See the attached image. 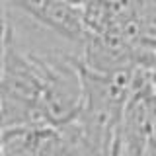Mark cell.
<instances>
[{
  "label": "cell",
  "mask_w": 156,
  "mask_h": 156,
  "mask_svg": "<svg viewBox=\"0 0 156 156\" xmlns=\"http://www.w3.org/2000/svg\"><path fill=\"white\" fill-rule=\"evenodd\" d=\"M41 94L43 78L37 62L22 51L12 33L0 62V109L4 129L41 125Z\"/></svg>",
  "instance_id": "cell-1"
},
{
  "label": "cell",
  "mask_w": 156,
  "mask_h": 156,
  "mask_svg": "<svg viewBox=\"0 0 156 156\" xmlns=\"http://www.w3.org/2000/svg\"><path fill=\"white\" fill-rule=\"evenodd\" d=\"M115 156H156V94L140 70L125 104L115 140Z\"/></svg>",
  "instance_id": "cell-2"
},
{
  "label": "cell",
  "mask_w": 156,
  "mask_h": 156,
  "mask_svg": "<svg viewBox=\"0 0 156 156\" xmlns=\"http://www.w3.org/2000/svg\"><path fill=\"white\" fill-rule=\"evenodd\" d=\"M16 12L26 16L29 22L45 29L53 37L61 39L62 43L80 49L84 45L88 31L82 20L80 2H8Z\"/></svg>",
  "instance_id": "cell-3"
},
{
  "label": "cell",
  "mask_w": 156,
  "mask_h": 156,
  "mask_svg": "<svg viewBox=\"0 0 156 156\" xmlns=\"http://www.w3.org/2000/svg\"><path fill=\"white\" fill-rule=\"evenodd\" d=\"M35 156H101L90 143L78 121L49 127L39 125L35 136Z\"/></svg>",
  "instance_id": "cell-4"
},
{
  "label": "cell",
  "mask_w": 156,
  "mask_h": 156,
  "mask_svg": "<svg viewBox=\"0 0 156 156\" xmlns=\"http://www.w3.org/2000/svg\"><path fill=\"white\" fill-rule=\"evenodd\" d=\"M8 33H10L8 10H6V4L0 2V62H2L4 49H6V43H8Z\"/></svg>",
  "instance_id": "cell-5"
},
{
  "label": "cell",
  "mask_w": 156,
  "mask_h": 156,
  "mask_svg": "<svg viewBox=\"0 0 156 156\" xmlns=\"http://www.w3.org/2000/svg\"><path fill=\"white\" fill-rule=\"evenodd\" d=\"M146 76H148V82H150V86H152V90L156 94V61L146 68Z\"/></svg>",
  "instance_id": "cell-6"
}]
</instances>
